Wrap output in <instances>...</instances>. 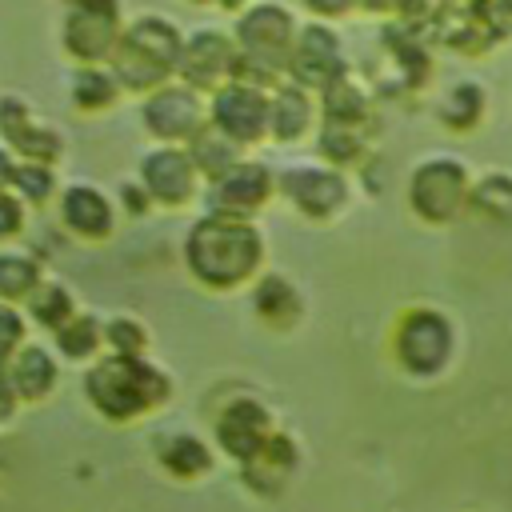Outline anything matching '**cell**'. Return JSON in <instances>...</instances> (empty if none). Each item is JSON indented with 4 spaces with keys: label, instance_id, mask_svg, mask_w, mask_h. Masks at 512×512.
<instances>
[{
    "label": "cell",
    "instance_id": "obj_1",
    "mask_svg": "<svg viewBox=\"0 0 512 512\" xmlns=\"http://www.w3.org/2000/svg\"><path fill=\"white\" fill-rule=\"evenodd\" d=\"M184 256H188V268L200 284L236 288L248 276H256V268L264 260V240L248 224V216L212 212V216L192 224V232L184 240Z\"/></svg>",
    "mask_w": 512,
    "mask_h": 512
},
{
    "label": "cell",
    "instance_id": "obj_2",
    "mask_svg": "<svg viewBox=\"0 0 512 512\" xmlns=\"http://www.w3.org/2000/svg\"><path fill=\"white\" fill-rule=\"evenodd\" d=\"M180 48L184 36L168 16H136L108 56L112 76L128 92H156L160 84H168V76H176Z\"/></svg>",
    "mask_w": 512,
    "mask_h": 512
},
{
    "label": "cell",
    "instance_id": "obj_3",
    "mask_svg": "<svg viewBox=\"0 0 512 512\" xmlns=\"http://www.w3.org/2000/svg\"><path fill=\"white\" fill-rule=\"evenodd\" d=\"M84 384H88V400L112 420H132L168 396V380L152 364L120 352L100 360Z\"/></svg>",
    "mask_w": 512,
    "mask_h": 512
},
{
    "label": "cell",
    "instance_id": "obj_4",
    "mask_svg": "<svg viewBox=\"0 0 512 512\" xmlns=\"http://www.w3.org/2000/svg\"><path fill=\"white\" fill-rule=\"evenodd\" d=\"M392 352L408 376H436L452 356V324L436 308H408L396 320Z\"/></svg>",
    "mask_w": 512,
    "mask_h": 512
},
{
    "label": "cell",
    "instance_id": "obj_5",
    "mask_svg": "<svg viewBox=\"0 0 512 512\" xmlns=\"http://www.w3.org/2000/svg\"><path fill=\"white\" fill-rule=\"evenodd\" d=\"M468 192H472L468 172H464V164L452 160V156H432V160H424V164L412 172V180H408V204H412V212H416L420 220H428V224H448V220L468 204Z\"/></svg>",
    "mask_w": 512,
    "mask_h": 512
},
{
    "label": "cell",
    "instance_id": "obj_6",
    "mask_svg": "<svg viewBox=\"0 0 512 512\" xmlns=\"http://www.w3.org/2000/svg\"><path fill=\"white\" fill-rule=\"evenodd\" d=\"M236 60H240L236 36H228L220 28H200L184 40L176 76L196 92H204V88L216 92L220 84H228L236 76Z\"/></svg>",
    "mask_w": 512,
    "mask_h": 512
},
{
    "label": "cell",
    "instance_id": "obj_7",
    "mask_svg": "<svg viewBox=\"0 0 512 512\" xmlns=\"http://www.w3.org/2000/svg\"><path fill=\"white\" fill-rule=\"evenodd\" d=\"M120 32L124 28L116 0H76L64 20V48L84 64H100L112 56Z\"/></svg>",
    "mask_w": 512,
    "mask_h": 512
},
{
    "label": "cell",
    "instance_id": "obj_8",
    "mask_svg": "<svg viewBox=\"0 0 512 512\" xmlns=\"http://www.w3.org/2000/svg\"><path fill=\"white\" fill-rule=\"evenodd\" d=\"M348 72L344 64V52H340V40L328 24L312 20L296 32L292 40V56H288V80H296L300 88L308 92H324L332 80H340Z\"/></svg>",
    "mask_w": 512,
    "mask_h": 512
},
{
    "label": "cell",
    "instance_id": "obj_9",
    "mask_svg": "<svg viewBox=\"0 0 512 512\" xmlns=\"http://www.w3.org/2000/svg\"><path fill=\"white\" fill-rule=\"evenodd\" d=\"M208 124H216L224 136H232L236 144H252L268 132V92L228 80L212 92L208 104Z\"/></svg>",
    "mask_w": 512,
    "mask_h": 512
},
{
    "label": "cell",
    "instance_id": "obj_10",
    "mask_svg": "<svg viewBox=\"0 0 512 512\" xmlns=\"http://www.w3.org/2000/svg\"><path fill=\"white\" fill-rule=\"evenodd\" d=\"M144 124L160 140H192L204 128V104L188 84H160L144 100Z\"/></svg>",
    "mask_w": 512,
    "mask_h": 512
},
{
    "label": "cell",
    "instance_id": "obj_11",
    "mask_svg": "<svg viewBox=\"0 0 512 512\" xmlns=\"http://www.w3.org/2000/svg\"><path fill=\"white\" fill-rule=\"evenodd\" d=\"M268 436H272V416H268V408H264L260 400H248V396L232 400V404L220 412V420H216V440H220V448H224L232 460H240V464H248V460L264 448Z\"/></svg>",
    "mask_w": 512,
    "mask_h": 512
},
{
    "label": "cell",
    "instance_id": "obj_12",
    "mask_svg": "<svg viewBox=\"0 0 512 512\" xmlns=\"http://www.w3.org/2000/svg\"><path fill=\"white\" fill-rule=\"evenodd\" d=\"M280 192L312 220H328L348 200V184L336 168H288L280 176Z\"/></svg>",
    "mask_w": 512,
    "mask_h": 512
},
{
    "label": "cell",
    "instance_id": "obj_13",
    "mask_svg": "<svg viewBox=\"0 0 512 512\" xmlns=\"http://www.w3.org/2000/svg\"><path fill=\"white\" fill-rule=\"evenodd\" d=\"M268 196H272V172L256 160H236L228 172H220L212 180V212L248 216L256 208H264Z\"/></svg>",
    "mask_w": 512,
    "mask_h": 512
},
{
    "label": "cell",
    "instance_id": "obj_14",
    "mask_svg": "<svg viewBox=\"0 0 512 512\" xmlns=\"http://www.w3.org/2000/svg\"><path fill=\"white\" fill-rule=\"evenodd\" d=\"M140 176H144V188L152 200L160 204H184L196 188V164L188 152L180 148H160V152H148L144 164H140Z\"/></svg>",
    "mask_w": 512,
    "mask_h": 512
},
{
    "label": "cell",
    "instance_id": "obj_15",
    "mask_svg": "<svg viewBox=\"0 0 512 512\" xmlns=\"http://www.w3.org/2000/svg\"><path fill=\"white\" fill-rule=\"evenodd\" d=\"M312 116H316V104H312V92L300 88L296 80H280L268 96V132L276 140H300L308 128H312Z\"/></svg>",
    "mask_w": 512,
    "mask_h": 512
},
{
    "label": "cell",
    "instance_id": "obj_16",
    "mask_svg": "<svg viewBox=\"0 0 512 512\" xmlns=\"http://www.w3.org/2000/svg\"><path fill=\"white\" fill-rule=\"evenodd\" d=\"M292 468H296V444L288 440V436H280V432H272L268 440H264V448L244 464V480L256 488V492H280L284 488V480L292 476Z\"/></svg>",
    "mask_w": 512,
    "mask_h": 512
},
{
    "label": "cell",
    "instance_id": "obj_17",
    "mask_svg": "<svg viewBox=\"0 0 512 512\" xmlns=\"http://www.w3.org/2000/svg\"><path fill=\"white\" fill-rule=\"evenodd\" d=\"M0 128H4V136H8L24 156H32V160H56V152H60L56 132L44 128V124H36L20 100H4V104H0Z\"/></svg>",
    "mask_w": 512,
    "mask_h": 512
},
{
    "label": "cell",
    "instance_id": "obj_18",
    "mask_svg": "<svg viewBox=\"0 0 512 512\" xmlns=\"http://www.w3.org/2000/svg\"><path fill=\"white\" fill-rule=\"evenodd\" d=\"M64 220H68L72 232L92 236V240L112 232V208H108V200H104L96 188H88V184H76V188L64 192Z\"/></svg>",
    "mask_w": 512,
    "mask_h": 512
},
{
    "label": "cell",
    "instance_id": "obj_19",
    "mask_svg": "<svg viewBox=\"0 0 512 512\" xmlns=\"http://www.w3.org/2000/svg\"><path fill=\"white\" fill-rule=\"evenodd\" d=\"M240 144L232 140V136H224L216 124H204L192 140H188V156H192V164H196V172H204V176H220V172H228L240 156Z\"/></svg>",
    "mask_w": 512,
    "mask_h": 512
},
{
    "label": "cell",
    "instance_id": "obj_20",
    "mask_svg": "<svg viewBox=\"0 0 512 512\" xmlns=\"http://www.w3.org/2000/svg\"><path fill=\"white\" fill-rule=\"evenodd\" d=\"M252 304H256V312H260L268 324H276V328L296 324V316H300V296H296V288H292L284 276H264V280H256Z\"/></svg>",
    "mask_w": 512,
    "mask_h": 512
},
{
    "label": "cell",
    "instance_id": "obj_21",
    "mask_svg": "<svg viewBox=\"0 0 512 512\" xmlns=\"http://www.w3.org/2000/svg\"><path fill=\"white\" fill-rule=\"evenodd\" d=\"M320 116L324 120H356V124L368 120V92L352 80V72H344L340 80H332L320 92Z\"/></svg>",
    "mask_w": 512,
    "mask_h": 512
},
{
    "label": "cell",
    "instance_id": "obj_22",
    "mask_svg": "<svg viewBox=\"0 0 512 512\" xmlns=\"http://www.w3.org/2000/svg\"><path fill=\"white\" fill-rule=\"evenodd\" d=\"M320 156L332 164H352L364 152V124L356 120H320Z\"/></svg>",
    "mask_w": 512,
    "mask_h": 512
},
{
    "label": "cell",
    "instance_id": "obj_23",
    "mask_svg": "<svg viewBox=\"0 0 512 512\" xmlns=\"http://www.w3.org/2000/svg\"><path fill=\"white\" fill-rule=\"evenodd\" d=\"M160 464H164L172 476L192 480V476H204V472L212 468V452H208L196 436H172V440L160 444Z\"/></svg>",
    "mask_w": 512,
    "mask_h": 512
},
{
    "label": "cell",
    "instance_id": "obj_24",
    "mask_svg": "<svg viewBox=\"0 0 512 512\" xmlns=\"http://www.w3.org/2000/svg\"><path fill=\"white\" fill-rule=\"evenodd\" d=\"M468 204H472L480 216L496 220V224H512V176L492 172V176L476 180L472 192H468Z\"/></svg>",
    "mask_w": 512,
    "mask_h": 512
},
{
    "label": "cell",
    "instance_id": "obj_25",
    "mask_svg": "<svg viewBox=\"0 0 512 512\" xmlns=\"http://www.w3.org/2000/svg\"><path fill=\"white\" fill-rule=\"evenodd\" d=\"M480 116H484V88L472 84V80H460V84L444 96V104H440V120H444L448 128H456V132L476 128Z\"/></svg>",
    "mask_w": 512,
    "mask_h": 512
},
{
    "label": "cell",
    "instance_id": "obj_26",
    "mask_svg": "<svg viewBox=\"0 0 512 512\" xmlns=\"http://www.w3.org/2000/svg\"><path fill=\"white\" fill-rule=\"evenodd\" d=\"M52 380H56V368H52L48 352H40V348H24V352L16 356V368H12V388H16L20 396L36 400V396H44V392L52 388Z\"/></svg>",
    "mask_w": 512,
    "mask_h": 512
},
{
    "label": "cell",
    "instance_id": "obj_27",
    "mask_svg": "<svg viewBox=\"0 0 512 512\" xmlns=\"http://www.w3.org/2000/svg\"><path fill=\"white\" fill-rule=\"evenodd\" d=\"M116 76L104 68H80L72 80V100L76 108H108L116 100Z\"/></svg>",
    "mask_w": 512,
    "mask_h": 512
},
{
    "label": "cell",
    "instance_id": "obj_28",
    "mask_svg": "<svg viewBox=\"0 0 512 512\" xmlns=\"http://www.w3.org/2000/svg\"><path fill=\"white\" fill-rule=\"evenodd\" d=\"M468 12L476 16V24L492 44L512 36V0H468Z\"/></svg>",
    "mask_w": 512,
    "mask_h": 512
},
{
    "label": "cell",
    "instance_id": "obj_29",
    "mask_svg": "<svg viewBox=\"0 0 512 512\" xmlns=\"http://www.w3.org/2000/svg\"><path fill=\"white\" fill-rule=\"evenodd\" d=\"M56 340H60V352H68V356H88V352H96L100 328H96L92 316H72L68 324L56 328Z\"/></svg>",
    "mask_w": 512,
    "mask_h": 512
},
{
    "label": "cell",
    "instance_id": "obj_30",
    "mask_svg": "<svg viewBox=\"0 0 512 512\" xmlns=\"http://www.w3.org/2000/svg\"><path fill=\"white\" fill-rule=\"evenodd\" d=\"M36 288V264L28 256H0V296H24Z\"/></svg>",
    "mask_w": 512,
    "mask_h": 512
},
{
    "label": "cell",
    "instance_id": "obj_31",
    "mask_svg": "<svg viewBox=\"0 0 512 512\" xmlns=\"http://www.w3.org/2000/svg\"><path fill=\"white\" fill-rule=\"evenodd\" d=\"M32 312H36V320H40L44 328H60V324L72 320V300H68L64 288L48 284V288H40V296L32 300Z\"/></svg>",
    "mask_w": 512,
    "mask_h": 512
},
{
    "label": "cell",
    "instance_id": "obj_32",
    "mask_svg": "<svg viewBox=\"0 0 512 512\" xmlns=\"http://www.w3.org/2000/svg\"><path fill=\"white\" fill-rule=\"evenodd\" d=\"M108 344H112V352H120V356H140L144 352V328L136 324V320H112L108 324Z\"/></svg>",
    "mask_w": 512,
    "mask_h": 512
},
{
    "label": "cell",
    "instance_id": "obj_33",
    "mask_svg": "<svg viewBox=\"0 0 512 512\" xmlns=\"http://www.w3.org/2000/svg\"><path fill=\"white\" fill-rule=\"evenodd\" d=\"M12 184H20L28 200H44V196L52 192V172L28 164V168H16V172H12Z\"/></svg>",
    "mask_w": 512,
    "mask_h": 512
},
{
    "label": "cell",
    "instance_id": "obj_34",
    "mask_svg": "<svg viewBox=\"0 0 512 512\" xmlns=\"http://www.w3.org/2000/svg\"><path fill=\"white\" fill-rule=\"evenodd\" d=\"M360 0H304V8L316 16V20H336V16H348Z\"/></svg>",
    "mask_w": 512,
    "mask_h": 512
},
{
    "label": "cell",
    "instance_id": "obj_35",
    "mask_svg": "<svg viewBox=\"0 0 512 512\" xmlns=\"http://www.w3.org/2000/svg\"><path fill=\"white\" fill-rule=\"evenodd\" d=\"M20 228V204L12 196H0V236H12Z\"/></svg>",
    "mask_w": 512,
    "mask_h": 512
},
{
    "label": "cell",
    "instance_id": "obj_36",
    "mask_svg": "<svg viewBox=\"0 0 512 512\" xmlns=\"http://www.w3.org/2000/svg\"><path fill=\"white\" fill-rule=\"evenodd\" d=\"M16 340H20V320H16V312L0 308V352H8Z\"/></svg>",
    "mask_w": 512,
    "mask_h": 512
},
{
    "label": "cell",
    "instance_id": "obj_37",
    "mask_svg": "<svg viewBox=\"0 0 512 512\" xmlns=\"http://www.w3.org/2000/svg\"><path fill=\"white\" fill-rule=\"evenodd\" d=\"M124 208H128V212H144V208H148V196L128 184V188H124Z\"/></svg>",
    "mask_w": 512,
    "mask_h": 512
},
{
    "label": "cell",
    "instance_id": "obj_38",
    "mask_svg": "<svg viewBox=\"0 0 512 512\" xmlns=\"http://www.w3.org/2000/svg\"><path fill=\"white\" fill-rule=\"evenodd\" d=\"M364 8H372V12H396L400 8V0H360Z\"/></svg>",
    "mask_w": 512,
    "mask_h": 512
},
{
    "label": "cell",
    "instance_id": "obj_39",
    "mask_svg": "<svg viewBox=\"0 0 512 512\" xmlns=\"http://www.w3.org/2000/svg\"><path fill=\"white\" fill-rule=\"evenodd\" d=\"M12 172H16V168H12V164H8V156L0 152V188H4L8 180H12Z\"/></svg>",
    "mask_w": 512,
    "mask_h": 512
},
{
    "label": "cell",
    "instance_id": "obj_40",
    "mask_svg": "<svg viewBox=\"0 0 512 512\" xmlns=\"http://www.w3.org/2000/svg\"><path fill=\"white\" fill-rule=\"evenodd\" d=\"M220 8H232V12H244L248 4H256V0H216Z\"/></svg>",
    "mask_w": 512,
    "mask_h": 512
},
{
    "label": "cell",
    "instance_id": "obj_41",
    "mask_svg": "<svg viewBox=\"0 0 512 512\" xmlns=\"http://www.w3.org/2000/svg\"><path fill=\"white\" fill-rule=\"evenodd\" d=\"M196 4H208V0H196Z\"/></svg>",
    "mask_w": 512,
    "mask_h": 512
},
{
    "label": "cell",
    "instance_id": "obj_42",
    "mask_svg": "<svg viewBox=\"0 0 512 512\" xmlns=\"http://www.w3.org/2000/svg\"><path fill=\"white\" fill-rule=\"evenodd\" d=\"M72 4H76V0H72Z\"/></svg>",
    "mask_w": 512,
    "mask_h": 512
}]
</instances>
